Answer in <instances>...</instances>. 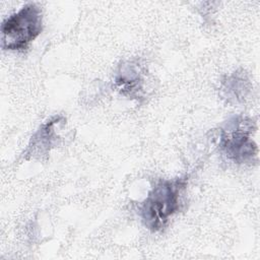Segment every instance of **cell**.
I'll list each match as a JSON object with an SVG mask.
<instances>
[{"instance_id":"obj_1","label":"cell","mask_w":260,"mask_h":260,"mask_svg":"<svg viewBox=\"0 0 260 260\" xmlns=\"http://www.w3.org/2000/svg\"><path fill=\"white\" fill-rule=\"evenodd\" d=\"M187 185V175L154 182L146 197L138 204V215L147 230L152 233L165 230L170 219L181 210Z\"/></svg>"},{"instance_id":"obj_2","label":"cell","mask_w":260,"mask_h":260,"mask_svg":"<svg viewBox=\"0 0 260 260\" xmlns=\"http://www.w3.org/2000/svg\"><path fill=\"white\" fill-rule=\"evenodd\" d=\"M43 11L37 3H26L6 17L0 25L1 48L24 52L43 31Z\"/></svg>"},{"instance_id":"obj_3","label":"cell","mask_w":260,"mask_h":260,"mask_svg":"<svg viewBox=\"0 0 260 260\" xmlns=\"http://www.w3.org/2000/svg\"><path fill=\"white\" fill-rule=\"evenodd\" d=\"M253 129L251 119L244 116L232 117L219 128V150L233 162H253L258 153L257 145L252 139Z\"/></svg>"},{"instance_id":"obj_4","label":"cell","mask_w":260,"mask_h":260,"mask_svg":"<svg viewBox=\"0 0 260 260\" xmlns=\"http://www.w3.org/2000/svg\"><path fill=\"white\" fill-rule=\"evenodd\" d=\"M66 124V118L57 115L48 119L32 134L30 140L22 153L24 159L42 158L47 156L51 149L56 147L60 140L59 130Z\"/></svg>"},{"instance_id":"obj_5","label":"cell","mask_w":260,"mask_h":260,"mask_svg":"<svg viewBox=\"0 0 260 260\" xmlns=\"http://www.w3.org/2000/svg\"><path fill=\"white\" fill-rule=\"evenodd\" d=\"M114 83L124 96L140 101L144 96L145 69L137 61L123 62L116 71Z\"/></svg>"},{"instance_id":"obj_6","label":"cell","mask_w":260,"mask_h":260,"mask_svg":"<svg viewBox=\"0 0 260 260\" xmlns=\"http://www.w3.org/2000/svg\"><path fill=\"white\" fill-rule=\"evenodd\" d=\"M250 81L244 72L235 71L221 80L219 92L228 103L238 104L245 100L250 91Z\"/></svg>"}]
</instances>
